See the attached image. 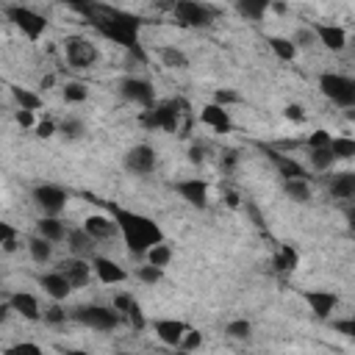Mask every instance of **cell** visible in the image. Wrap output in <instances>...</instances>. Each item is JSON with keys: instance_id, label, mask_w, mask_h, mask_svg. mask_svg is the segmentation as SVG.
Here are the masks:
<instances>
[{"instance_id": "obj_1", "label": "cell", "mask_w": 355, "mask_h": 355, "mask_svg": "<svg viewBox=\"0 0 355 355\" xmlns=\"http://www.w3.org/2000/svg\"><path fill=\"white\" fill-rule=\"evenodd\" d=\"M105 39H111L114 44L136 53L139 61H144V50H141V42H139V28H141V19L128 14V11H119V8H111V6H100V3H89V11L83 14Z\"/></svg>"}, {"instance_id": "obj_2", "label": "cell", "mask_w": 355, "mask_h": 355, "mask_svg": "<svg viewBox=\"0 0 355 355\" xmlns=\"http://www.w3.org/2000/svg\"><path fill=\"white\" fill-rule=\"evenodd\" d=\"M108 214L114 216L116 222V230L119 236L125 239L130 255H144L155 241L164 239V230L158 227L155 219H150L147 214H139V211H130V208H122V205H108Z\"/></svg>"}, {"instance_id": "obj_3", "label": "cell", "mask_w": 355, "mask_h": 355, "mask_svg": "<svg viewBox=\"0 0 355 355\" xmlns=\"http://www.w3.org/2000/svg\"><path fill=\"white\" fill-rule=\"evenodd\" d=\"M69 319L83 324V327H92V330H100V333H108L119 324V313L111 308V305H75L69 311Z\"/></svg>"}, {"instance_id": "obj_4", "label": "cell", "mask_w": 355, "mask_h": 355, "mask_svg": "<svg viewBox=\"0 0 355 355\" xmlns=\"http://www.w3.org/2000/svg\"><path fill=\"white\" fill-rule=\"evenodd\" d=\"M319 92L336 103L338 108H352L355 105V80L341 72H322L319 75Z\"/></svg>"}, {"instance_id": "obj_5", "label": "cell", "mask_w": 355, "mask_h": 355, "mask_svg": "<svg viewBox=\"0 0 355 355\" xmlns=\"http://www.w3.org/2000/svg\"><path fill=\"white\" fill-rule=\"evenodd\" d=\"M139 122L150 130H166V133H175L178 125H180V105L175 100H155L150 108L141 111Z\"/></svg>"}, {"instance_id": "obj_6", "label": "cell", "mask_w": 355, "mask_h": 355, "mask_svg": "<svg viewBox=\"0 0 355 355\" xmlns=\"http://www.w3.org/2000/svg\"><path fill=\"white\" fill-rule=\"evenodd\" d=\"M6 17H8V22H11L25 39H31V42H39V39L44 36V31H47V19H44L39 11L28 8V6H8V8H6Z\"/></svg>"}, {"instance_id": "obj_7", "label": "cell", "mask_w": 355, "mask_h": 355, "mask_svg": "<svg viewBox=\"0 0 355 355\" xmlns=\"http://www.w3.org/2000/svg\"><path fill=\"white\" fill-rule=\"evenodd\" d=\"M64 55H67V64L75 67V69H92L97 61H100V47L86 39V36H67L64 42Z\"/></svg>"}, {"instance_id": "obj_8", "label": "cell", "mask_w": 355, "mask_h": 355, "mask_svg": "<svg viewBox=\"0 0 355 355\" xmlns=\"http://www.w3.org/2000/svg\"><path fill=\"white\" fill-rule=\"evenodd\" d=\"M172 14L183 28H208L214 22V8L200 0H175Z\"/></svg>"}, {"instance_id": "obj_9", "label": "cell", "mask_w": 355, "mask_h": 355, "mask_svg": "<svg viewBox=\"0 0 355 355\" xmlns=\"http://www.w3.org/2000/svg\"><path fill=\"white\" fill-rule=\"evenodd\" d=\"M122 164H125V169L130 172V175H136V178H147V175H153L155 172V166H158V153H155V147L153 144H133L125 155H122Z\"/></svg>"}, {"instance_id": "obj_10", "label": "cell", "mask_w": 355, "mask_h": 355, "mask_svg": "<svg viewBox=\"0 0 355 355\" xmlns=\"http://www.w3.org/2000/svg\"><path fill=\"white\" fill-rule=\"evenodd\" d=\"M33 202H36V208L42 214L58 216L67 208V202H69V191L64 186H55V183H39L33 189Z\"/></svg>"}, {"instance_id": "obj_11", "label": "cell", "mask_w": 355, "mask_h": 355, "mask_svg": "<svg viewBox=\"0 0 355 355\" xmlns=\"http://www.w3.org/2000/svg\"><path fill=\"white\" fill-rule=\"evenodd\" d=\"M119 94L122 100H128L130 105H139V108H150L155 103V89L147 78H136V75H128L119 80Z\"/></svg>"}, {"instance_id": "obj_12", "label": "cell", "mask_w": 355, "mask_h": 355, "mask_svg": "<svg viewBox=\"0 0 355 355\" xmlns=\"http://www.w3.org/2000/svg\"><path fill=\"white\" fill-rule=\"evenodd\" d=\"M55 269L69 280L72 288H83V286H89V280H92V261H89V258L69 255V258H64Z\"/></svg>"}, {"instance_id": "obj_13", "label": "cell", "mask_w": 355, "mask_h": 355, "mask_svg": "<svg viewBox=\"0 0 355 355\" xmlns=\"http://www.w3.org/2000/svg\"><path fill=\"white\" fill-rule=\"evenodd\" d=\"M111 308H114V311H116L122 319H128V324H130L133 330H144L147 319H144V311H141V305H139V300H136L133 294H128V291H119V294L114 297Z\"/></svg>"}, {"instance_id": "obj_14", "label": "cell", "mask_w": 355, "mask_h": 355, "mask_svg": "<svg viewBox=\"0 0 355 355\" xmlns=\"http://www.w3.org/2000/svg\"><path fill=\"white\" fill-rule=\"evenodd\" d=\"M175 191L180 194V200H186L191 208H208V183L200 178H186L175 183Z\"/></svg>"}, {"instance_id": "obj_15", "label": "cell", "mask_w": 355, "mask_h": 355, "mask_svg": "<svg viewBox=\"0 0 355 355\" xmlns=\"http://www.w3.org/2000/svg\"><path fill=\"white\" fill-rule=\"evenodd\" d=\"M92 272H94L97 280L105 283V286H116V283H125V280H128V272H125L116 261L103 258V255H92Z\"/></svg>"}, {"instance_id": "obj_16", "label": "cell", "mask_w": 355, "mask_h": 355, "mask_svg": "<svg viewBox=\"0 0 355 355\" xmlns=\"http://www.w3.org/2000/svg\"><path fill=\"white\" fill-rule=\"evenodd\" d=\"M83 230L94 239V241H108V239H114L119 230H116V222H114V216L108 214H89L86 219H83Z\"/></svg>"}, {"instance_id": "obj_17", "label": "cell", "mask_w": 355, "mask_h": 355, "mask_svg": "<svg viewBox=\"0 0 355 355\" xmlns=\"http://www.w3.org/2000/svg\"><path fill=\"white\" fill-rule=\"evenodd\" d=\"M39 288L50 297V300H55V302H64L75 288L69 286V280L58 272V269H53V272H47V275H39Z\"/></svg>"}, {"instance_id": "obj_18", "label": "cell", "mask_w": 355, "mask_h": 355, "mask_svg": "<svg viewBox=\"0 0 355 355\" xmlns=\"http://www.w3.org/2000/svg\"><path fill=\"white\" fill-rule=\"evenodd\" d=\"M305 302H308V308L313 311L316 319H330L333 311L338 308V297H336L333 291H324V288L308 291V294H305Z\"/></svg>"}, {"instance_id": "obj_19", "label": "cell", "mask_w": 355, "mask_h": 355, "mask_svg": "<svg viewBox=\"0 0 355 355\" xmlns=\"http://www.w3.org/2000/svg\"><path fill=\"white\" fill-rule=\"evenodd\" d=\"M200 119H202V125H208V128L216 130V133H227V130L233 128V119H230L227 105H219V103H208V105H202Z\"/></svg>"}, {"instance_id": "obj_20", "label": "cell", "mask_w": 355, "mask_h": 355, "mask_svg": "<svg viewBox=\"0 0 355 355\" xmlns=\"http://www.w3.org/2000/svg\"><path fill=\"white\" fill-rule=\"evenodd\" d=\"M186 327L189 324L183 319H155L153 322V330H155L158 341L166 344V347H178L180 338H183V333H186Z\"/></svg>"}, {"instance_id": "obj_21", "label": "cell", "mask_w": 355, "mask_h": 355, "mask_svg": "<svg viewBox=\"0 0 355 355\" xmlns=\"http://www.w3.org/2000/svg\"><path fill=\"white\" fill-rule=\"evenodd\" d=\"M8 305H11L14 313H19V316L28 319V322H39V319H42V305H39V300H36L33 294H28V291L11 294V297H8Z\"/></svg>"}, {"instance_id": "obj_22", "label": "cell", "mask_w": 355, "mask_h": 355, "mask_svg": "<svg viewBox=\"0 0 355 355\" xmlns=\"http://www.w3.org/2000/svg\"><path fill=\"white\" fill-rule=\"evenodd\" d=\"M313 36L319 44H324L333 53H341L347 47V31L338 25H313Z\"/></svg>"}, {"instance_id": "obj_23", "label": "cell", "mask_w": 355, "mask_h": 355, "mask_svg": "<svg viewBox=\"0 0 355 355\" xmlns=\"http://www.w3.org/2000/svg\"><path fill=\"white\" fill-rule=\"evenodd\" d=\"M263 153L269 155V161L275 164V169L280 172V178H305L302 164H297L291 155H286V153H280L275 147H263Z\"/></svg>"}, {"instance_id": "obj_24", "label": "cell", "mask_w": 355, "mask_h": 355, "mask_svg": "<svg viewBox=\"0 0 355 355\" xmlns=\"http://www.w3.org/2000/svg\"><path fill=\"white\" fill-rule=\"evenodd\" d=\"M94 239L83 230V227H75V230H67V247H69V255H78V258H89L94 255Z\"/></svg>"}, {"instance_id": "obj_25", "label": "cell", "mask_w": 355, "mask_h": 355, "mask_svg": "<svg viewBox=\"0 0 355 355\" xmlns=\"http://www.w3.org/2000/svg\"><path fill=\"white\" fill-rule=\"evenodd\" d=\"M36 233L44 236L47 241L58 244V241L67 239V225H64L61 216H47V214H42V216L36 219Z\"/></svg>"}, {"instance_id": "obj_26", "label": "cell", "mask_w": 355, "mask_h": 355, "mask_svg": "<svg viewBox=\"0 0 355 355\" xmlns=\"http://www.w3.org/2000/svg\"><path fill=\"white\" fill-rule=\"evenodd\" d=\"M283 194L291 200V202H311L313 197V189L305 178H283Z\"/></svg>"}, {"instance_id": "obj_27", "label": "cell", "mask_w": 355, "mask_h": 355, "mask_svg": "<svg viewBox=\"0 0 355 355\" xmlns=\"http://www.w3.org/2000/svg\"><path fill=\"white\" fill-rule=\"evenodd\" d=\"M272 8V0H236V14L247 22H261L266 11Z\"/></svg>"}, {"instance_id": "obj_28", "label": "cell", "mask_w": 355, "mask_h": 355, "mask_svg": "<svg viewBox=\"0 0 355 355\" xmlns=\"http://www.w3.org/2000/svg\"><path fill=\"white\" fill-rule=\"evenodd\" d=\"M25 244H28V252H31V258L36 263H50L53 261V241H47L44 236L33 233V236H28Z\"/></svg>"}, {"instance_id": "obj_29", "label": "cell", "mask_w": 355, "mask_h": 355, "mask_svg": "<svg viewBox=\"0 0 355 355\" xmlns=\"http://www.w3.org/2000/svg\"><path fill=\"white\" fill-rule=\"evenodd\" d=\"M275 269L280 272V275H291L297 266H300V252L291 247V244H283L277 252H275Z\"/></svg>"}, {"instance_id": "obj_30", "label": "cell", "mask_w": 355, "mask_h": 355, "mask_svg": "<svg viewBox=\"0 0 355 355\" xmlns=\"http://www.w3.org/2000/svg\"><path fill=\"white\" fill-rule=\"evenodd\" d=\"M330 194L336 200H352L355 197V175L352 172H341L330 180Z\"/></svg>"}, {"instance_id": "obj_31", "label": "cell", "mask_w": 355, "mask_h": 355, "mask_svg": "<svg viewBox=\"0 0 355 355\" xmlns=\"http://www.w3.org/2000/svg\"><path fill=\"white\" fill-rule=\"evenodd\" d=\"M308 164L316 172H327L330 166H336V155H333L330 144L327 147H308Z\"/></svg>"}, {"instance_id": "obj_32", "label": "cell", "mask_w": 355, "mask_h": 355, "mask_svg": "<svg viewBox=\"0 0 355 355\" xmlns=\"http://www.w3.org/2000/svg\"><path fill=\"white\" fill-rule=\"evenodd\" d=\"M266 44H269V50H272L280 61H294V58H297V50H300V47H297L291 39H286V36H269Z\"/></svg>"}, {"instance_id": "obj_33", "label": "cell", "mask_w": 355, "mask_h": 355, "mask_svg": "<svg viewBox=\"0 0 355 355\" xmlns=\"http://www.w3.org/2000/svg\"><path fill=\"white\" fill-rule=\"evenodd\" d=\"M158 58H161V64L169 67V69H186V67H189V55H186L183 50L172 47V44H164V47L158 50Z\"/></svg>"}, {"instance_id": "obj_34", "label": "cell", "mask_w": 355, "mask_h": 355, "mask_svg": "<svg viewBox=\"0 0 355 355\" xmlns=\"http://www.w3.org/2000/svg\"><path fill=\"white\" fill-rule=\"evenodd\" d=\"M172 255H175V252H172V247H169L164 239H161V241H155V244H153V247L144 252L147 263H153V266H161V269H164V266H169Z\"/></svg>"}, {"instance_id": "obj_35", "label": "cell", "mask_w": 355, "mask_h": 355, "mask_svg": "<svg viewBox=\"0 0 355 355\" xmlns=\"http://www.w3.org/2000/svg\"><path fill=\"white\" fill-rule=\"evenodd\" d=\"M330 150H333L336 161H352L355 158V139L352 136H333Z\"/></svg>"}, {"instance_id": "obj_36", "label": "cell", "mask_w": 355, "mask_h": 355, "mask_svg": "<svg viewBox=\"0 0 355 355\" xmlns=\"http://www.w3.org/2000/svg\"><path fill=\"white\" fill-rule=\"evenodd\" d=\"M11 97L19 108H28V111H39L42 108V97L31 89H22V86H11Z\"/></svg>"}, {"instance_id": "obj_37", "label": "cell", "mask_w": 355, "mask_h": 355, "mask_svg": "<svg viewBox=\"0 0 355 355\" xmlns=\"http://www.w3.org/2000/svg\"><path fill=\"white\" fill-rule=\"evenodd\" d=\"M61 94H64L67 103H75V105H80V103L89 100V89H86V83H80V80H67V83L61 86Z\"/></svg>"}, {"instance_id": "obj_38", "label": "cell", "mask_w": 355, "mask_h": 355, "mask_svg": "<svg viewBox=\"0 0 355 355\" xmlns=\"http://www.w3.org/2000/svg\"><path fill=\"white\" fill-rule=\"evenodd\" d=\"M225 336L227 338H236V341H244V338L252 336V324L247 319H233V322L225 324Z\"/></svg>"}, {"instance_id": "obj_39", "label": "cell", "mask_w": 355, "mask_h": 355, "mask_svg": "<svg viewBox=\"0 0 355 355\" xmlns=\"http://www.w3.org/2000/svg\"><path fill=\"white\" fill-rule=\"evenodd\" d=\"M42 319H44L47 324H64V322L69 319V313L61 308V302L53 300V305H47V308L42 311Z\"/></svg>"}, {"instance_id": "obj_40", "label": "cell", "mask_w": 355, "mask_h": 355, "mask_svg": "<svg viewBox=\"0 0 355 355\" xmlns=\"http://www.w3.org/2000/svg\"><path fill=\"white\" fill-rule=\"evenodd\" d=\"M136 277H139L141 283H147V286H155V283L164 277V269H161V266H153V263H144V266L136 269Z\"/></svg>"}, {"instance_id": "obj_41", "label": "cell", "mask_w": 355, "mask_h": 355, "mask_svg": "<svg viewBox=\"0 0 355 355\" xmlns=\"http://www.w3.org/2000/svg\"><path fill=\"white\" fill-rule=\"evenodd\" d=\"M197 347H202V333H200V330H194V327H186V333H183V338H180L178 349L191 352V349H197Z\"/></svg>"}, {"instance_id": "obj_42", "label": "cell", "mask_w": 355, "mask_h": 355, "mask_svg": "<svg viewBox=\"0 0 355 355\" xmlns=\"http://www.w3.org/2000/svg\"><path fill=\"white\" fill-rule=\"evenodd\" d=\"M61 133H64L67 139H80V136L86 133V125H83V119L69 116V119H64V122H61Z\"/></svg>"}, {"instance_id": "obj_43", "label": "cell", "mask_w": 355, "mask_h": 355, "mask_svg": "<svg viewBox=\"0 0 355 355\" xmlns=\"http://www.w3.org/2000/svg\"><path fill=\"white\" fill-rule=\"evenodd\" d=\"M330 139H333V133L330 130H324V128H319V130H313L311 136H308V147H327L330 144Z\"/></svg>"}, {"instance_id": "obj_44", "label": "cell", "mask_w": 355, "mask_h": 355, "mask_svg": "<svg viewBox=\"0 0 355 355\" xmlns=\"http://www.w3.org/2000/svg\"><path fill=\"white\" fill-rule=\"evenodd\" d=\"M297 47H308V44H313L316 42V36H313V28H300L297 33H294V39H291Z\"/></svg>"}, {"instance_id": "obj_45", "label": "cell", "mask_w": 355, "mask_h": 355, "mask_svg": "<svg viewBox=\"0 0 355 355\" xmlns=\"http://www.w3.org/2000/svg\"><path fill=\"white\" fill-rule=\"evenodd\" d=\"M14 122H17L19 128H33V125H36V116H33V111H28V108H17V111H14Z\"/></svg>"}, {"instance_id": "obj_46", "label": "cell", "mask_w": 355, "mask_h": 355, "mask_svg": "<svg viewBox=\"0 0 355 355\" xmlns=\"http://www.w3.org/2000/svg\"><path fill=\"white\" fill-rule=\"evenodd\" d=\"M333 330L347 336V338H352L355 336V322L352 319H333Z\"/></svg>"}, {"instance_id": "obj_47", "label": "cell", "mask_w": 355, "mask_h": 355, "mask_svg": "<svg viewBox=\"0 0 355 355\" xmlns=\"http://www.w3.org/2000/svg\"><path fill=\"white\" fill-rule=\"evenodd\" d=\"M33 130H36L39 139H50V136L55 133V122H53V119H42V122L33 125Z\"/></svg>"}, {"instance_id": "obj_48", "label": "cell", "mask_w": 355, "mask_h": 355, "mask_svg": "<svg viewBox=\"0 0 355 355\" xmlns=\"http://www.w3.org/2000/svg\"><path fill=\"white\" fill-rule=\"evenodd\" d=\"M6 352H11V355H19V352H33V355H39V352H42V347H39V344H31V341H19V344L8 347Z\"/></svg>"}, {"instance_id": "obj_49", "label": "cell", "mask_w": 355, "mask_h": 355, "mask_svg": "<svg viewBox=\"0 0 355 355\" xmlns=\"http://www.w3.org/2000/svg\"><path fill=\"white\" fill-rule=\"evenodd\" d=\"M286 119H291V122H302L305 119V111H302V105H297V103H291V105H286Z\"/></svg>"}, {"instance_id": "obj_50", "label": "cell", "mask_w": 355, "mask_h": 355, "mask_svg": "<svg viewBox=\"0 0 355 355\" xmlns=\"http://www.w3.org/2000/svg\"><path fill=\"white\" fill-rule=\"evenodd\" d=\"M8 239H17V227L8 225V222H0V244L8 241Z\"/></svg>"}, {"instance_id": "obj_51", "label": "cell", "mask_w": 355, "mask_h": 355, "mask_svg": "<svg viewBox=\"0 0 355 355\" xmlns=\"http://www.w3.org/2000/svg\"><path fill=\"white\" fill-rule=\"evenodd\" d=\"M189 161H191V164H202V161H205V150H202L200 144L189 147Z\"/></svg>"}, {"instance_id": "obj_52", "label": "cell", "mask_w": 355, "mask_h": 355, "mask_svg": "<svg viewBox=\"0 0 355 355\" xmlns=\"http://www.w3.org/2000/svg\"><path fill=\"white\" fill-rule=\"evenodd\" d=\"M214 103H219V105L239 103V94H233V92H216V100H214Z\"/></svg>"}, {"instance_id": "obj_53", "label": "cell", "mask_w": 355, "mask_h": 355, "mask_svg": "<svg viewBox=\"0 0 355 355\" xmlns=\"http://www.w3.org/2000/svg\"><path fill=\"white\" fill-rule=\"evenodd\" d=\"M11 313H14V311H11V305H8V302H0V324H6Z\"/></svg>"}, {"instance_id": "obj_54", "label": "cell", "mask_w": 355, "mask_h": 355, "mask_svg": "<svg viewBox=\"0 0 355 355\" xmlns=\"http://www.w3.org/2000/svg\"><path fill=\"white\" fill-rule=\"evenodd\" d=\"M225 202H227V205H230V208H239V197H236V194H233V191H230V194H227V197H225Z\"/></svg>"}]
</instances>
